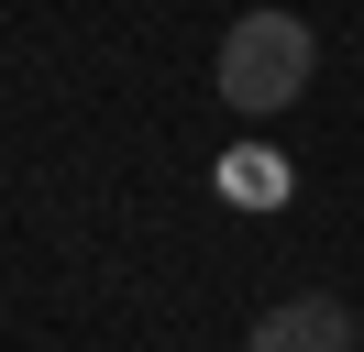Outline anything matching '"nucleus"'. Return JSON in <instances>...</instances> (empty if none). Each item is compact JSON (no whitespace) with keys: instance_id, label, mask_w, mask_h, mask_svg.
<instances>
[{"instance_id":"1","label":"nucleus","mask_w":364,"mask_h":352,"mask_svg":"<svg viewBox=\"0 0 364 352\" xmlns=\"http://www.w3.org/2000/svg\"><path fill=\"white\" fill-rule=\"evenodd\" d=\"M309 66H320V33L298 11H243L221 33V99L243 121H276L287 99H309Z\"/></svg>"},{"instance_id":"2","label":"nucleus","mask_w":364,"mask_h":352,"mask_svg":"<svg viewBox=\"0 0 364 352\" xmlns=\"http://www.w3.org/2000/svg\"><path fill=\"white\" fill-rule=\"evenodd\" d=\"M243 352H353V308L342 297H276L243 330Z\"/></svg>"},{"instance_id":"3","label":"nucleus","mask_w":364,"mask_h":352,"mask_svg":"<svg viewBox=\"0 0 364 352\" xmlns=\"http://www.w3.org/2000/svg\"><path fill=\"white\" fill-rule=\"evenodd\" d=\"M210 187H221L232 209H287V165H276L265 143H232V154H221V176H210Z\"/></svg>"}]
</instances>
